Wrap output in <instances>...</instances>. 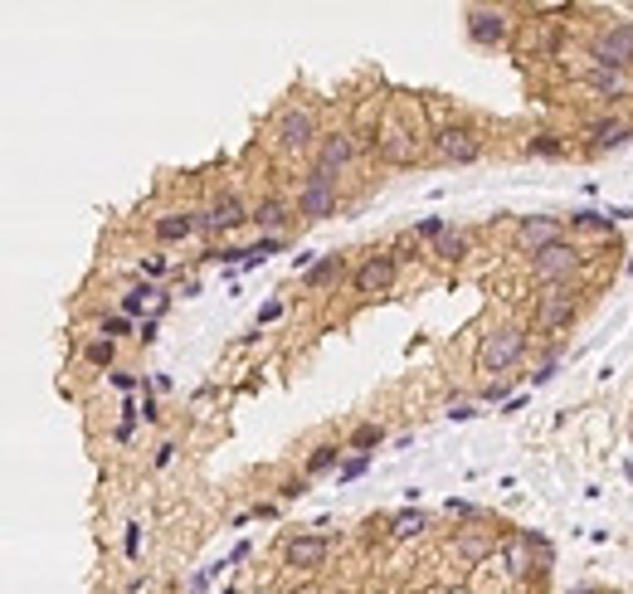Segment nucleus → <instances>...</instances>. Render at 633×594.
<instances>
[{
    "instance_id": "f257e3e1",
    "label": "nucleus",
    "mask_w": 633,
    "mask_h": 594,
    "mask_svg": "<svg viewBox=\"0 0 633 594\" xmlns=\"http://www.w3.org/2000/svg\"><path fill=\"white\" fill-rule=\"evenodd\" d=\"M317 142H322L317 137V112L307 108V103H293V108H283L273 117V147L283 151V156H307Z\"/></svg>"
},
{
    "instance_id": "f03ea898",
    "label": "nucleus",
    "mask_w": 633,
    "mask_h": 594,
    "mask_svg": "<svg viewBox=\"0 0 633 594\" xmlns=\"http://www.w3.org/2000/svg\"><path fill=\"white\" fill-rule=\"evenodd\" d=\"M522 351H526V327L522 322H502V327H492V332L483 336V346H478V371H487V375L512 371V366L522 361Z\"/></svg>"
},
{
    "instance_id": "7ed1b4c3",
    "label": "nucleus",
    "mask_w": 633,
    "mask_h": 594,
    "mask_svg": "<svg viewBox=\"0 0 633 594\" xmlns=\"http://www.w3.org/2000/svg\"><path fill=\"white\" fill-rule=\"evenodd\" d=\"M590 64L629 74L633 69V20H614L609 30H599L595 44H590Z\"/></svg>"
},
{
    "instance_id": "20e7f679",
    "label": "nucleus",
    "mask_w": 633,
    "mask_h": 594,
    "mask_svg": "<svg viewBox=\"0 0 633 594\" xmlns=\"http://www.w3.org/2000/svg\"><path fill=\"white\" fill-rule=\"evenodd\" d=\"M336 205H341L336 200V176L322 171V166H312L298 186V215L302 220H327V215H336Z\"/></svg>"
},
{
    "instance_id": "39448f33",
    "label": "nucleus",
    "mask_w": 633,
    "mask_h": 594,
    "mask_svg": "<svg viewBox=\"0 0 633 594\" xmlns=\"http://www.w3.org/2000/svg\"><path fill=\"white\" fill-rule=\"evenodd\" d=\"M580 263H585V254H580L570 239H560V244H551L546 254H536V259H531V278H536V283H546V288H565V283H570V273H575Z\"/></svg>"
},
{
    "instance_id": "423d86ee",
    "label": "nucleus",
    "mask_w": 633,
    "mask_h": 594,
    "mask_svg": "<svg viewBox=\"0 0 633 594\" xmlns=\"http://www.w3.org/2000/svg\"><path fill=\"white\" fill-rule=\"evenodd\" d=\"M434 156L439 161H453V166H473L478 156H483V137L473 132V127H439L434 132Z\"/></svg>"
},
{
    "instance_id": "0eeeda50",
    "label": "nucleus",
    "mask_w": 633,
    "mask_h": 594,
    "mask_svg": "<svg viewBox=\"0 0 633 594\" xmlns=\"http://www.w3.org/2000/svg\"><path fill=\"white\" fill-rule=\"evenodd\" d=\"M244 224H254V210H249L239 195H215L210 210H200V229H205V234H234V229H244Z\"/></svg>"
},
{
    "instance_id": "6e6552de",
    "label": "nucleus",
    "mask_w": 633,
    "mask_h": 594,
    "mask_svg": "<svg viewBox=\"0 0 633 594\" xmlns=\"http://www.w3.org/2000/svg\"><path fill=\"white\" fill-rule=\"evenodd\" d=\"M570 322H575V293H570V283H565V288H546L541 302H536V332L556 336V332H565Z\"/></svg>"
},
{
    "instance_id": "1a4fd4ad",
    "label": "nucleus",
    "mask_w": 633,
    "mask_h": 594,
    "mask_svg": "<svg viewBox=\"0 0 633 594\" xmlns=\"http://www.w3.org/2000/svg\"><path fill=\"white\" fill-rule=\"evenodd\" d=\"M395 278H400V259L395 254H371V259L351 273V288L361 297H375V293H390Z\"/></svg>"
},
{
    "instance_id": "9d476101",
    "label": "nucleus",
    "mask_w": 633,
    "mask_h": 594,
    "mask_svg": "<svg viewBox=\"0 0 633 594\" xmlns=\"http://www.w3.org/2000/svg\"><path fill=\"white\" fill-rule=\"evenodd\" d=\"M361 161V147H356V132H327L322 142H317V166L322 171H332V176H341V171H351Z\"/></svg>"
},
{
    "instance_id": "9b49d317",
    "label": "nucleus",
    "mask_w": 633,
    "mask_h": 594,
    "mask_svg": "<svg viewBox=\"0 0 633 594\" xmlns=\"http://www.w3.org/2000/svg\"><path fill=\"white\" fill-rule=\"evenodd\" d=\"M332 556V536H322V531H307V536H293L288 546H283V560L293 565V570H322Z\"/></svg>"
},
{
    "instance_id": "f8f14e48",
    "label": "nucleus",
    "mask_w": 633,
    "mask_h": 594,
    "mask_svg": "<svg viewBox=\"0 0 633 594\" xmlns=\"http://www.w3.org/2000/svg\"><path fill=\"white\" fill-rule=\"evenodd\" d=\"M468 39L473 44H483V49H492V44H507V35H512V20H507V10H487V5H478V10H468Z\"/></svg>"
},
{
    "instance_id": "ddd939ff",
    "label": "nucleus",
    "mask_w": 633,
    "mask_h": 594,
    "mask_svg": "<svg viewBox=\"0 0 633 594\" xmlns=\"http://www.w3.org/2000/svg\"><path fill=\"white\" fill-rule=\"evenodd\" d=\"M560 239H565V234H560V220H551V215H522V220H517V244H522L531 259L546 254V249L560 244Z\"/></svg>"
},
{
    "instance_id": "4468645a",
    "label": "nucleus",
    "mask_w": 633,
    "mask_h": 594,
    "mask_svg": "<svg viewBox=\"0 0 633 594\" xmlns=\"http://www.w3.org/2000/svg\"><path fill=\"white\" fill-rule=\"evenodd\" d=\"M380 161H390V166H414V161H419V132L390 122V127L380 132Z\"/></svg>"
},
{
    "instance_id": "2eb2a0df",
    "label": "nucleus",
    "mask_w": 633,
    "mask_h": 594,
    "mask_svg": "<svg viewBox=\"0 0 633 594\" xmlns=\"http://www.w3.org/2000/svg\"><path fill=\"white\" fill-rule=\"evenodd\" d=\"M580 83L595 93V98H604V103H619V98H629V74H619V69H604V64H590L585 74H580Z\"/></svg>"
},
{
    "instance_id": "dca6fc26",
    "label": "nucleus",
    "mask_w": 633,
    "mask_h": 594,
    "mask_svg": "<svg viewBox=\"0 0 633 594\" xmlns=\"http://www.w3.org/2000/svg\"><path fill=\"white\" fill-rule=\"evenodd\" d=\"M166 302H171V297L156 293L151 283H137V288L122 293V317H142V312H147V322H156V317L166 312Z\"/></svg>"
},
{
    "instance_id": "f3484780",
    "label": "nucleus",
    "mask_w": 633,
    "mask_h": 594,
    "mask_svg": "<svg viewBox=\"0 0 633 594\" xmlns=\"http://www.w3.org/2000/svg\"><path fill=\"white\" fill-rule=\"evenodd\" d=\"M585 132H590V147H595V151H614V147H624V142H629L633 122H624V117H595Z\"/></svg>"
},
{
    "instance_id": "a211bd4d",
    "label": "nucleus",
    "mask_w": 633,
    "mask_h": 594,
    "mask_svg": "<svg viewBox=\"0 0 633 594\" xmlns=\"http://www.w3.org/2000/svg\"><path fill=\"white\" fill-rule=\"evenodd\" d=\"M293 215H298V205H288L283 195H268V200H259V205H254V224H259L263 234H278V229L293 220Z\"/></svg>"
},
{
    "instance_id": "6ab92c4d",
    "label": "nucleus",
    "mask_w": 633,
    "mask_h": 594,
    "mask_svg": "<svg viewBox=\"0 0 633 594\" xmlns=\"http://www.w3.org/2000/svg\"><path fill=\"white\" fill-rule=\"evenodd\" d=\"M195 229H200V215H186V210H181V215H161V220L151 224V234H156L161 244H181V239H190Z\"/></svg>"
},
{
    "instance_id": "aec40b11",
    "label": "nucleus",
    "mask_w": 633,
    "mask_h": 594,
    "mask_svg": "<svg viewBox=\"0 0 633 594\" xmlns=\"http://www.w3.org/2000/svg\"><path fill=\"white\" fill-rule=\"evenodd\" d=\"M341 273H346V259H341V254H322V259L302 273V288H327V283H336Z\"/></svg>"
},
{
    "instance_id": "412c9836",
    "label": "nucleus",
    "mask_w": 633,
    "mask_h": 594,
    "mask_svg": "<svg viewBox=\"0 0 633 594\" xmlns=\"http://www.w3.org/2000/svg\"><path fill=\"white\" fill-rule=\"evenodd\" d=\"M341 453H346L341 444H322V448H312V453H307V468H302V478H322V473H332V468H341V463H346Z\"/></svg>"
},
{
    "instance_id": "4be33fe9",
    "label": "nucleus",
    "mask_w": 633,
    "mask_h": 594,
    "mask_svg": "<svg viewBox=\"0 0 633 594\" xmlns=\"http://www.w3.org/2000/svg\"><path fill=\"white\" fill-rule=\"evenodd\" d=\"M624 210H609V215H599V210H580V215H570V229H580V234H609L614 224H619Z\"/></svg>"
},
{
    "instance_id": "5701e85b",
    "label": "nucleus",
    "mask_w": 633,
    "mask_h": 594,
    "mask_svg": "<svg viewBox=\"0 0 633 594\" xmlns=\"http://www.w3.org/2000/svg\"><path fill=\"white\" fill-rule=\"evenodd\" d=\"M83 361H88L93 371H112V361H117V341H108V336H93V341L83 346Z\"/></svg>"
},
{
    "instance_id": "b1692460",
    "label": "nucleus",
    "mask_w": 633,
    "mask_h": 594,
    "mask_svg": "<svg viewBox=\"0 0 633 594\" xmlns=\"http://www.w3.org/2000/svg\"><path fill=\"white\" fill-rule=\"evenodd\" d=\"M536 546V536H512L502 546V560H507V575H526V551Z\"/></svg>"
},
{
    "instance_id": "393cba45",
    "label": "nucleus",
    "mask_w": 633,
    "mask_h": 594,
    "mask_svg": "<svg viewBox=\"0 0 633 594\" xmlns=\"http://www.w3.org/2000/svg\"><path fill=\"white\" fill-rule=\"evenodd\" d=\"M429 521H424V512H400V517L390 521V541H410V536H419Z\"/></svg>"
},
{
    "instance_id": "a878e982",
    "label": "nucleus",
    "mask_w": 633,
    "mask_h": 594,
    "mask_svg": "<svg viewBox=\"0 0 633 594\" xmlns=\"http://www.w3.org/2000/svg\"><path fill=\"white\" fill-rule=\"evenodd\" d=\"M526 156H546V161H556V156H565V142H560L556 132H536V137L526 142Z\"/></svg>"
},
{
    "instance_id": "bb28decb",
    "label": "nucleus",
    "mask_w": 633,
    "mask_h": 594,
    "mask_svg": "<svg viewBox=\"0 0 633 594\" xmlns=\"http://www.w3.org/2000/svg\"><path fill=\"white\" fill-rule=\"evenodd\" d=\"M385 444V429H380V424H361V429H356V434H351V453H375V448Z\"/></svg>"
},
{
    "instance_id": "cd10ccee",
    "label": "nucleus",
    "mask_w": 633,
    "mask_h": 594,
    "mask_svg": "<svg viewBox=\"0 0 633 594\" xmlns=\"http://www.w3.org/2000/svg\"><path fill=\"white\" fill-rule=\"evenodd\" d=\"M439 259L448 263H458V259H468V234H458V229H448L444 239H439V249H434Z\"/></svg>"
},
{
    "instance_id": "c85d7f7f",
    "label": "nucleus",
    "mask_w": 633,
    "mask_h": 594,
    "mask_svg": "<svg viewBox=\"0 0 633 594\" xmlns=\"http://www.w3.org/2000/svg\"><path fill=\"white\" fill-rule=\"evenodd\" d=\"M278 249H283V239H278V234H263L259 244H249V249H244V268H254V263H263L268 254H278Z\"/></svg>"
},
{
    "instance_id": "c756f323",
    "label": "nucleus",
    "mask_w": 633,
    "mask_h": 594,
    "mask_svg": "<svg viewBox=\"0 0 633 594\" xmlns=\"http://www.w3.org/2000/svg\"><path fill=\"white\" fill-rule=\"evenodd\" d=\"M366 468H371V453H351V458H346V463L336 468V483H356V478H361Z\"/></svg>"
},
{
    "instance_id": "7c9ffc66",
    "label": "nucleus",
    "mask_w": 633,
    "mask_h": 594,
    "mask_svg": "<svg viewBox=\"0 0 633 594\" xmlns=\"http://www.w3.org/2000/svg\"><path fill=\"white\" fill-rule=\"evenodd\" d=\"M458 556H463V560L492 556V536H463V541H458Z\"/></svg>"
},
{
    "instance_id": "2f4dec72",
    "label": "nucleus",
    "mask_w": 633,
    "mask_h": 594,
    "mask_svg": "<svg viewBox=\"0 0 633 594\" xmlns=\"http://www.w3.org/2000/svg\"><path fill=\"white\" fill-rule=\"evenodd\" d=\"M98 336H108V341H122V336H132V317H103V327H98Z\"/></svg>"
},
{
    "instance_id": "473e14b6",
    "label": "nucleus",
    "mask_w": 633,
    "mask_h": 594,
    "mask_svg": "<svg viewBox=\"0 0 633 594\" xmlns=\"http://www.w3.org/2000/svg\"><path fill=\"white\" fill-rule=\"evenodd\" d=\"M122 551H127V560H137V551H142V526H137V521L127 526V541H122Z\"/></svg>"
},
{
    "instance_id": "72a5a7b5",
    "label": "nucleus",
    "mask_w": 633,
    "mask_h": 594,
    "mask_svg": "<svg viewBox=\"0 0 633 594\" xmlns=\"http://www.w3.org/2000/svg\"><path fill=\"white\" fill-rule=\"evenodd\" d=\"M414 234H419V239H444L448 224H444V220H424L419 229H414Z\"/></svg>"
},
{
    "instance_id": "f704fd0d",
    "label": "nucleus",
    "mask_w": 633,
    "mask_h": 594,
    "mask_svg": "<svg viewBox=\"0 0 633 594\" xmlns=\"http://www.w3.org/2000/svg\"><path fill=\"white\" fill-rule=\"evenodd\" d=\"M283 317V302H268V307H259V322H254V332L259 327H268V322H278Z\"/></svg>"
},
{
    "instance_id": "c9c22d12",
    "label": "nucleus",
    "mask_w": 633,
    "mask_h": 594,
    "mask_svg": "<svg viewBox=\"0 0 633 594\" xmlns=\"http://www.w3.org/2000/svg\"><path fill=\"white\" fill-rule=\"evenodd\" d=\"M483 400H487V405H502V400H507V385H502V380H487Z\"/></svg>"
},
{
    "instance_id": "e433bc0d",
    "label": "nucleus",
    "mask_w": 633,
    "mask_h": 594,
    "mask_svg": "<svg viewBox=\"0 0 633 594\" xmlns=\"http://www.w3.org/2000/svg\"><path fill=\"white\" fill-rule=\"evenodd\" d=\"M307 483H312V478H288L278 492H283V497H302V492H307Z\"/></svg>"
},
{
    "instance_id": "4c0bfd02",
    "label": "nucleus",
    "mask_w": 633,
    "mask_h": 594,
    "mask_svg": "<svg viewBox=\"0 0 633 594\" xmlns=\"http://www.w3.org/2000/svg\"><path fill=\"white\" fill-rule=\"evenodd\" d=\"M142 419H147V424H156V419H161V405H156L151 395H142Z\"/></svg>"
},
{
    "instance_id": "58836bf2",
    "label": "nucleus",
    "mask_w": 633,
    "mask_h": 594,
    "mask_svg": "<svg viewBox=\"0 0 633 594\" xmlns=\"http://www.w3.org/2000/svg\"><path fill=\"white\" fill-rule=\"evenodd\" d=\"M176 458V444H156V468H166Z\"/></svg>"
},
{
    "instance_id": "ea45409f",
    "label": "nucleus",
    "mask_w": 633,
    "mask_h": 594,
    "mask_svg": "<svg viewBox=\"0 0 633 594\" xmlns=\"http://www.w3.org/2000/svg\"><path fill=\"white\" fill-rule=\"evenodd\" d=\"M473 414H478L473 405H448V419H458V424H463V419H473Z\"/></svg>"
},
{
    "instance_id": "a19ab883",
    "label": "nucleus",
    "mask_w": 633,
    "mask_h": 594,
    "mask_svg": "<svg viewBox=\"0 0 633 594\" xmlns=\"http://www.w3.org/2000/svg\"><path fill=\"white\" fill-rule=\"evenodd\" d=\"M112 385H117V390H137V375H127V371H117V375H112Z\"/></svg>"
}]
</instances>
